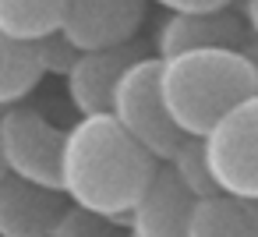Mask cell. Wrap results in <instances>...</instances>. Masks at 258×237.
<instances>
[{"label": "cell", "instance_id": "2e32d148", "mask_svg": "<svg viewBox=\"0 0 258 237\" xmlns=\"http://www.w3.org/2000/svg\"><path fill=\"white\" fill-rule=\"evenodd\" d=\"M32 53H36V64H39L43 75H60V78H64V75L71 71V64L78 61V50L68 43V36H64L60 29H53V32L32 39Z\"/></svg>", "mask_w": 258, "mask_h": 237}, {"label": "cell", "instance_id": "5b68a950", "mask_svg": "<svg viewBox=\"0 0 258 237\" xmlns=\"http://www.w3.org/2000/svg\"><path fill=\"white\" fill-rule=\"evenodd\" d=\"M60 149H64V128L46 121L39 110L22 103L0 110V163H4V173L22 177L29 184L57 188Z\"/></svg>", "mask_w": 258, "mask_h": 237}, {"label": "cell", "instance_id": "6da1fadb", "mask_svg": "<svg viewBox=\"0 0 258 237\" xmlns=\"http://www.w3.org/2000/svg\"><path fill=\"white\" fill-rule=\"evenodd\" d=\"M156 166L159 163L110 113H92L64 131L57 188L75 209L124 219Z\"/></svg>", "mask_w": 258, "mask_h": 237}, {"label": "cell", "instance_id": "7c38bea8", "mask_svg": "<svg viewBox=\"0 0 258 237\" xmlns=\"http://www.w3.org/2000/svg\"><path fill=\"white\" fill-rule=\"evenodd\" d=\"M43 71L36 64L32 43L11 39L8 32H0V110L18 106L36 85H39Z\"/></svg>", "mask_w": 258, "mask_h": 237}, {"label": "cell", "instance_id": "7a4b0ae2", "mask_svg": "<svg viewBox=\"0 0 258 237\" xmlns=\"http://www.w3.org/2000/svg\"><path fill=\"white\" fill-rule=\"evenodd\" d=\"M159 96L170 121L202 138L219 117L258 96V64L237 50H184L159 57Z\"/></svg>", "mask_w": 258, "mask_h": 237}, {"label": "cell", "instance_id": "277c9868", "mask_svg": "<svg viewBox=\"0 0 258 237\" xmlns=\"http://www.w3.org/2000/svg\"><path fill=\"white\" fill-rule=\"evenodd\" d=\"M205 159L216 191L233 198H258V96L233 106L205 135Z\"/></svg>", "mask_w": 258, "mask_h": 237}, {"label": "cell", "instance_id": "8fae6325", "mask_svg": "<svg viewBox=\"0 0 258 237\" xmlns=\"http://www.w3.org/2000/svg\"><path fill=\"white\" fill-rule=\"evenodd\" d=\"M184 237H258V205L223 191L195 198Z\"/></svg>", "mask_w": 258, "mask_h": 237}, {"label": "cell", "instance_id": "d6986e66", "mask_svg": "<svg viewBox=\"0 0 258 237\" xmlns=\"http://www.w3.org/2000/svg\"><path fill=\"white\" fill-rule=\"evenodd\" d=\"M0 177H4V163H0Z\"/></svg>", "mask_w": 258, "mask_h": 237}, {"label": "cell", "instance_id": "ba28073f", "mask_svg": "<svg viewBox=\"0 0 258 237\" xmlns=\"http://www.w3.org/2000/svg\"><path fill=\"white\" fill-rule=\"evenodd\" d=\"M195 195L173 177L166 163L156 166L142 195L124 216V230L131 237H184L187 233V216H191Z\"/></svg>", "mask_w": 258, "mask_h": 237}, {"label": "cell", "instance_id": "8992f818", "mask_svg": "<svg viewBox=\"0 0 258 237\" xmlns=\"http://www.w3.org/2000/svg\"><path fill=\"white\" fill-rule=\"evenodd\" d=\"M159 57H173L184 50H237L251 64H258V36L247 18L233 8L202 11V15H170L159 29Z\"/></svg>", "mask_w": 258, "mask_h": 237}, {"label": "cell", "instance_id": "e0dca14e", "mask_svg": "<svg viewBox=\"0 0 258 237\" xmlns=\"http://www.w3.org/2000/svg\"><path fill=\"white\" fill-rule=\"evenodd\" d=\"M159 8H166L170 15H202V11H219L230 8L233 0H156Z\"/></svg>", "mask_w": 258, "mask_h": 237}, {"label": "cell", "instance_id": "30bf717a", "mask_svg": "<svg viewBox=\"0 0 258 237\" xmlns=\"http://www.w3.org/2000/svg\"><path fill=\"white\" fill-rule=\"evenodd\" d=\"M68 209L57 188L29 184L22 177H0V237H50Z\"/></svg>", "mask_w": 258, "mask_h": 237}, {"label": "cell", "instance_id": "ffe728a7", "mask_svg": "<svg viewBox=\"0 0 258 237\" xmlns=\"http://www.w3.org/2000/svg\"><path fill=\"white\" fill-rule=\"evenodd\" d=\"M127 237H131V233H127Z\"/></svg>", "mask_w": 258, "mask_h": 237}, {"label": "cell", "instance_id": "4fadbf2b", "mask_svg": "<svg viewBox=\"0 0 258 237\" xmlns=\"http://www.w3.org/2000/svg\"><path fill=\"white\" fill-rule=\"evenodd\" d=\"M68 0H0V32L11 39L32 43L53 29H60Z\"/></svg>", "mask_w": 258, "mask_h": 237}, {"label": "cell", "instance_id": "52a82bcc", "mask_svg": "<svg viewBox=\"0 0 258 237\" xmlns=\"http://www.w3.org/2000/svg\"><path fill=\"white\" fill-rule=\"evenodd\" d=\"M142 22L145 0H68L60 32L78 53H85L135 43Z\"/></svg>", "mask_w": 258, "mask_h": 237}, {"label": "cell", "instance_id": "5bb4252c", "mask_svg": "<svg viewBox=\"0 0 258 237\" xmlns=\"http://www.w3.org/2000/svg\"><path fill=\"white\" fill-rule=\"evenodd\" d=\"M166 166L173 170V177L195 195V198H205V195H216V181L209 173V159H205V145L202 138H184L177 145V152L166 159Z\"/></svg>", "mask_w": 258, "mask_h": 237}, {"label": "cell", "instance_id": "3957f363", "mask_svg": "<svg viewBox=\"0 0 258 237\" xmlns=\"http://www.w3.org/2000/svg\"><path fill=\"white\" fill-rule=\"evenodd\" d=\"M110 117L156 159L166 163L177 145L187 138L166 113L163 96H159V57H142L135 61L113 85L110 96Z\"/></svg>", "mask_w": 258, "mask_h": 237}, {"label": "cell", "instance_id": "9a60e30c", "mask_svg": "<svg viewBox=\"0 0 258 237\" xmlns=\"http://www.w3.org/2000/svg\"><path fill=\"white\" fill-rule=\"evenodd\" d=\"M50 237H127V230H124V219H106V216L68 205Z\"/></svg>", "mask_w": 258, "mask_h": 237}, {"label": "cell", "instance_id": "ac0fdd59", "mask_svg": "<svg viewBox=\"0 0 258 237\" xmlns=\"http://www.w3.org/2000/svg\"><path fill=\"white\" fill-rule=\"evenodd\" d=\"M244 18H247L251 32L258 36V0H244Z\"/></svg>", "mask_w": 258, "mask_h": 237}, {"label": "cell", "instance_id": "9c48e42d", "mask_svg": "<svg viewBox=\"0 0 258 237\" xmlns=\"http://www.w3.org/2000/svg\"><path fill=\"white\" fill-rule=\"evenodd\" d=\"M142 46L138 43H124V46H110V50H85L78 53V61L71 64V71L64 75L68 85V99L75 103V110L82 117L92 113H110V96L117 78L142 61Z\"/></svg>", "mask_w": 258, "mask_h": 237}]
</instances>
